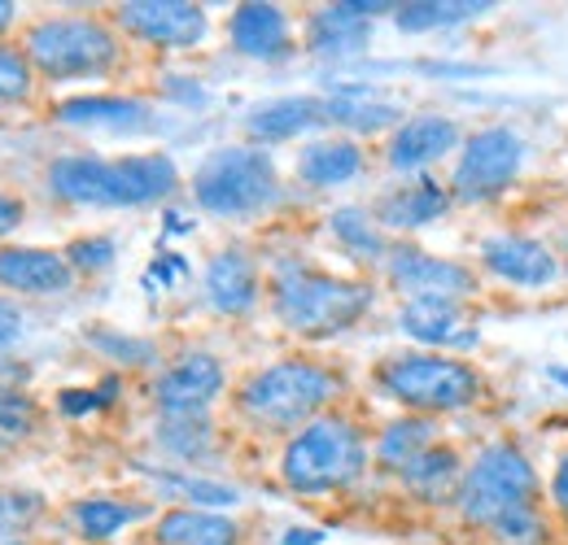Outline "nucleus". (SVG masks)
<instances>
[{"label": "nucleus", "mask_w": 568, "mask_h": 545, "mask_svg": "<svg viewBox=\"0 0 568 545\" xmlns=\"http://www.w3.org/2000/svg\"><path fill=\"white\" fill-rule=\"evenodd\" d=\"M450 148H459V127L455 119L442 114H420L412 123H403L389 140V166L394 171H425L428 162L446 157Z\"/></svg>", "instance_id": "19"}, {"label": "nucleus", "mask_w": 568, "mask_h": 545, "mask_svg": "<svg viewBox=\"0 0 568 545\" xmlns=\"http://www.w3.org/2000/svg\"><path fill=\"white\" fill-rule=\"evenodd\" d=\"M67 263L83 275L105 271L114 263V240L110 236H83V240H74L71 249H67Z\"/></svg>", "instance_id": "36"}, {"label": "nucleus", "mask_w": 568, "mask_h": 545, "mask_svg": "<svg viewBox=\"0 0 568 545\" xmlns=\"http://www.w3.org/2000/svg\"><path fill=\"white\" fill-rule=\"evenodd\" d=\"M158 445L166 454H175L180 463H197L214 450V428L202 414H189V419H166L158 428Z\"/></svg>", "instance_id": "32"}, {"label": "nucleus", "mask_w": 568, "mask_h": 545, "mask_svg": "<svg viewBox=\"0 0 568 545\" xmlns=\"http://www.w3.org/2000/svg\"><path fill=\"white\" fill-rule=\"evenodd\" d=\"M376 384L412 410H464L481 398V376L459 362V358H442V353H398L389 362H381Z\"/></svg>", "instance_id": "8"}, {"label": "nucleus", "mask_w": 568, "mask_h": 545, "mask_svg": "<svg viewBox=\"0 0 568 545\" xmlns=\"http://www.w3.org/2000/svg\"><path fill=\"white\" fill-rule=\"evenodd\" d=\"M13 9H18V4H13V0H0V31H4V27H9V22H13Z\"/></svg>", "instance_id": "44"}, {"label": "nucleus", "mask_w": 568, "mask_h": 545, "mask_svg": "<svg viewBox=\"0 0 568 545\" xmlns=\"http://www.w3.org/2000/svg\"><path fill=\"white\" fill-rule=\"evenodd\" d=\"M40 432V402L22 389L0 384V454L27 445Z\"/></svg>", "instance_id": "30"}, {"label": "nucleus", "mask_w": 568, "mask_h": 545, "mask_svg": "<svg viewBox=\"0 0 568 545\" xmlns=\"http://www.w3.org/2000/svg\"><path fill=\"white\" fill-rule=\"evenodd\" d=\"M398 328L420 345H450V349L477 345V323L464 315L459 301H407Z\"/></svg>", "instance_id": "18"}, {"label": "nucleus", "mask_w": 568, "mask_h": 545, "mask_svg": "<svg viewBox=\"0 0 568 545\" xmlns=\"http://www.w3.org/2000/svg\"><path fill=\"white\" fill-rule=\"evenodd\" d=\"M88 341L97 345L101 353H110L119 362H132V367L153 362V345L149 341H132V337H119V332H88Z\"/></svg>", "instance_id": "37"}, {"label": "nucleus", "mask_w": 568, "mask_h": 545, "mask_svg": "<svg viewBox=\"0 0 568 545\" xmlns=\"http://www.w3.org/2000/svg\"><path fill=\"white\" fill-rule=\"evenodd\" d=\"M31 83H36L31 58L22 49H13V44H0V105L27 101L31 96Z\"/></svg>", "instance_id": "34"}, {"label": "nucleus", "mask_w": 568, "mask_h": 545, "mask_svg": "<svg viewBox=\"0 0 568 545\" xmlns=\"http://www.w3.org/2000/svg\"><path fill=\"white\" fill-rule=\"evenodd\" d=\"M363 472H367V441L342 414L311 419L297 436H288L281 454L284 484L293 493H306V497L351 489Z\"/></svg>", "instance_id": "4"}, {"label": "nucleus", "mask_w": 568, "mask_h": 545, "mask_svg": "<svg viewBox=\"0 0 568 545\" xmlns=\"http://www.w3.org/2000/svg\"><path fill=\"white\" fill-rule=\"evenodd\" d=\"M328 227H333V236L346 245V254H355L358 263H381V258L389 254V249H385V232H381V223H376L367 209H358V205L333 209Z\"/></svg>", "instance_id": "28"}, {"label": "nucleus", "mask_w": 568, "mask_h": 545, "mask_svg": "<svg viewBox=\"0 0 568 545\" xmlns=\"http://www.w3.org/2000/svg\"><path fill=\"white\" fill-rule=\"evenodd\" d=\"M71 515H74V528L88 542H110L128 524L144 520V506H136V502H114V497H83V502H74Z\"/></svg>", "instance_id": "27"}, {"label": "nucleus", "mask_w": 568, "mask_h": 545, "mask_svg": "<svg viewBox=\"0 0 568 545\" xmlns=\"http://www.w3.org/2000/svg\"><path fill=\"white\" fill-rule=\"evenodd\" d=\"M490 0H412L394 9V22L403 31H437V27H459L481 13H490Z\"/></svg>", "instance_id": "26"}, {"label": "nucleus", "mask_w": 568, "mask_h": 545, "mask_svg": "<svg viewBox=\"0 0 568 545\" xmlns=\"http://www.w3.org/2000/svg\"><path fill=\"white\" fill-rule=\"evenodd\" d=\"M18 337H22V310L9 297H0V349H9Z\"/></svg>", "instance_id": "39"}, {"label": "nucleus", "mask_w": 568, "mask_h": 545, "mask_svg": "<svg viewBox=\"0 0 568 545\" xmlns=\"http://www.w3.org/2000/svg\"><path fill=\"white\" fill-rule=\"evenodd\" d=\"M520 162H525L520 132H511V127L477 132L459 153V166H455V179H450L455 197L459 202H490L520 175Z\"/></svg>", "instance_id": "9"}, {"label": "nucleus", "mask_w": 568, "mask_h": 545, "mask_svg": "<svg viewBox=\"0 0 568 545\" xmlns=\"http://www.w3.org/2000/svg\"><path fill=\"white\" fill-rule=\"evenodd\" d=\"M446 209H450V193H446L437 179L425 175V179H416V184H403V188L385 193L381 205H376V223L407 232V227H428V223H437Z\"/></svg>", "instance_id": "21"}, {"label": "nucleus", "mask_w": 568, "mask_h": 545, "mask_svg": "<svg viewBox=\"0 0 568 545\" xmlns=\"http://www.w3.org/2000/svg\"><path fill=\"white\" fill-rule=\"evenodd\" d=\"M74 284V267L67 254L36 249V245H4L0 249V288L27 297H58Z\"/></svg>", "instance_id": "14"}, {"label": "nucleus", "mask_w": 568, "mask_h": 545, "mask_svg": "<svg viewBox=\"0 0 568 545\" xmlns=\"http://www.w3.org/2000/svg\"><path fill=\"white\" fill-rule=\"evenodd\" d=\"M193 197L219 218H250L281 197V179H276L267 148L232 144V148H214L197 166Z\"/></svg>", "instance_id": "6"}, {"label": "nucleus", "mask_w": 568, "mask_h": 545, "mask_svg": "<svg viewBox=\"0 0 568 545\" xmlns=\"http://www.w3.org/2000/svg\"><path fill=\"white\" fill-rule=\"evenodd\" d=\"M119 27L158 49H197L206 40V9L189 0H128Z\"/></svg>", "instance_id": "11"}, {"label": "nucleus", "mask_w": 568, "mask_h": 545, "mask_svg": "<svg viewBox=\"0 0 568 545\" xmlns=\"http://www.w3.org/2000/svg\"><path fill=\"white\" fill-rule=\"evenodd\" d=\"M119 389H123V380H105L97 393L92 389H67L62 398H58V407L67 410V414H92V410H101V407H110L114 398H119Z\"/></svg>", "instance_id": "38"}, {"label": "nucleus", "mask_w": 568, "mask_h": 545, "mask_svg": "<svg viewBox=\"0 0 568 545\" xmlns=\"http://www.w3.org/2000/svg\"><path fill=\"white\" fill-rule=\"evenodd\" d=\"M481 263L507 279V284H520V288H547L556 279V254L534 240V236H490L481 245Z\"/></svg>", "instance_id": "15"}, {"label": "nucleus", "mask_w": 568, "mask_h": 545, "mask_svg": "<svg viewBox=\"0 0 568 545\" xmlns=\"http://www.w3.org/2000/svg\"><path fill=\"white\" fill-rule=\"evenodd\" d=\"M272 310L288 332L333 337L372 310V288L358 279H337L306 267H284L272 284Z\"/></svg>", "instance_id": "5"}, {"label": "nucleus", "mask_w": 568, "mask_h": 545, "mask_svg": "<svg viewBox=\"0 0 568 545\" xmlns=\"http://www.w3.org/2000/svg\"><path fill=\"white\" fill-rule=\"evenodd\" d=\"M22 214H27V205L18 202V197H9V193H0V240L22 223Z\"/></svg>", "instance_id": "40"}, {"label": "nucleus", "mask_w": 568, "mask_h": 545, "mask_svg": "<svg viewBox=\"0 0 568 545\" xmlns=\"http://www.w3.org/2000/svg\"><path fill=\"white\" fill-rule=\"evenodd\" d=\"M22 53L36 74L58 83L67 79H97L119 66V35L97 18H40L22 35Z\"/></svg>", "instance_id": "7"}, {"label": "nucleus", "mask_w": 568, "mask_h": 545, "mask_svg": "<svg viewBox=\"0 0 568 545\" xmlns=\"http://www.w3.org/2000/svg\"><path fill=\"white\" fill-rule=\"evenodd\" d=\"M459 515L477 528H490L503 545H538L542 520H538V476L529 459L498 441L477 454V463L459 480Z\"/></svg>", "instance_id": "1"}, {"label": "nucleus", "mask_w": 568, "mask_h": 545, "mask_svg": "<svg viewBox=\"0 0 568 545\" xmlns=\"http://www.w3.org/2000/svg\"><path fill=\"white\" fill-rule=\"evenodd\" d=\"M136 472H144L158 489H166V493H175V497H189L197 511H211V506H236V502H241V493H236L232 484H219V480L180 476V472H153V467H144V463H136Z\"/></svg>", "instance_id": "31"}, {"label": "nucleus", "mask_w": 568, "mask_h": 545, "mask_svg": "<svg viewBox=\"0 0 568 545\" xmlns=\"http://www.w3.org/2000/svg\"><path fill=\"white\" fill-rule=\"evenodd\" d=\"M547 376H551V380H556V384H565V389H568V367H551V371H547Z\"/></svg>", "instance_id": "45"}, {"label": "nucleus", "mask_w": 568, "mask_h": 545, "mask_svg": "<svg viewBox=\"0 0 568 545\" xmlns=\"http://www.w3.org/2000/svg\"><path fill=\"white\" fill-rule=\"evenodd\" d=\"M324 542V533H315V528H293V533H284V545H320Z\"/></svg>", "instance_id": "43"}, {"label": "nucleus", "mask_w": 568, "mask_h": 545, "mask_svg": "<svg viewBox=\"0 0 568 545\" xmlns=\"http://www.w3.org/2000/svg\"><path fill=\"white\" fill-rule=\"evenodd\" d=\"M44 515V497L31 489H0V542H18Z\"/></svg>", "instance_id": "33"}, {"label": "nucleus", "mask_w": 568, "mask_h": 545, "mask_svg": "<svg viewBox=\"0 0 568 545\" xmlns=\"http://www.w3.org/2000/svg\"><path fill=\"white\" fill-rule=\"evenodd\" d=\"M398 9V4H381V0H342V4H324L311 13L306 22V44L324 58H342V53H358L367 44L372 18Z\"/></svg>", "instance_id": "13"}, {"label": "nucleus", "mask_w": 568, "mask_h": 545, "mask_svg": "<svg viewBox=\"0 0 568 545\" xmlns=\"http://www.w3.org/2000/svg\"><path fill=\"white\" fill-rule=\"evenodd\" d=\"M175 275H189V263H184V258H175V254H162V258L153 263V271H149V284H153V279L171 284Z\"/></svg>", "instance_id": "41"}, {"label": "nucleus", "mask_w": 568, "mask_h": 545, "mask_svg": "<svg viewBox=\"0 0 568 545\" xmlns=\"http://www.w3.org/2000/svg\"><path fill=\"white\" fill-rule=\"evenodd\" d=\"M403 484L425 497V502H442L450 493H459V480H464V467H459V454L450 445H428L420 459H412L403 472Z\"/></svg>", "instance_id": "25"}, {"label": "nucleus", "mask_w": 568, "mask_h": 545, "mask_svg": "<svg viewBox=\"0 0 568 545\" xmlns=\"http://www.w3.org/2000/svg\"><path fill=\"white\" fill-rule=\"evenodd\" d=\"M337 393H342V380L328 367L306 362V358H284V362L254 371L241 384L236 407L250 423H258L267 432H288V428L320 419V410Z\"/></svg>", "instance_id": "3"}, {"label": "nucleus", "mask_w": 568, "mask_h": 545, "mask_svg": "<svg viewBox=\"0 0 568 545\" xmlns=\"http://www.w3.org/2000/svg\"><path fill=\"white\" fill-rule=\"evenodd\" d=\"M428 445H433V423L428 419H398L381 432L376 441V463L389 467V472H403L412 459H420Z\"/></svg>", "instance_id": "29"}, {"label": "nucleus", "mask_w": 568, "mask_h": 545, "mask_svg": "<svg viewBox=\"0 0 568 545\" xmlns=\"http://www.w3.org/2000/svg\"><path fill=\"white\" fill-rule=\"evenodd\" d=\"M320 123H328V101H315V96H281V101L258 105L245 127H250L254 140L276 144V140L302 136V132H311V127H320Z\"/></svg>", "instance_id": "22"}, {"label": "nucleus", "mask_w": 568, "mask_h": 545, "mask_svg": "<svg viewBox=\"0 0 568 545\" xmlns=\"http://www.w3.org/2000/svg\"><path fill=\"white\" fill-rule=\"evenodd\" d=\"M551 497H556V506L568 515V459L556 467V480H551Z\"/></svg>", "instance_id": "42"}, {"label": "nucleus", "mask_w": 568, "mask_h": 545, "mask_svg": "<svg viewBox=\"0 0 568 545\" xmlns=\"http://www.w3.org/2000/svg\"><path fill=\"white\" fill-rule=\"evenodd\" d=\"M328 123L358 127V132H381L389 123H398L394 105H372V101H328Z\"/></svg>", "instance_id": "35"}, {"label": "nucleus", "mask_w": 568, "mask_h": 545, "mask_svg": "<svg viewBox=\"0 0 568 545\" xmlns=\"http://www.w3.org/2000/svg\"><path fill=\"white\" fill-rule=\"evenodd\" d=\"M363 175V148L355 140H315L297 153V179L311 188H337Z\"/></svg>", "instance_id": "24"}, {"label": "nucleus", "mask_w": 568, "mask_h": 545, "mask_svg": "<svg viewBox=\"0 0 568 545\" xmlns=\"http://www.w3.org/2000/svg\"><path fill=\"white\" fill-rule=\"evenodd\" d=\"M58 123L67 127H105V132H144L153 123L149 105L132 96H74L58 105Z\"/></svg>", "instance_id": "20"}, {"label": "nucleus", "mask_w": 568, "mask_h": 545, "mask_svg": "<svg viewBox=\"0 0 568 545\" xmlns=\"http://www.w3.org/2000/svg\"><path fill=\"white\" fill-rule=\"evenodd\" d=\"M385 275L412 301H459L477 292V275L450 258H433L416 245H398L385 258Z\"/></svg>", "instance_id": "10"}, {"label": "nucleus", "mask_w": 568, "mask_h": 545, "mask_svg": "<svg viewBox=\"0 0 568 545\" xmlns=\"http://www.w3.org/2000/svg\"><path fill=\"white\" fill-rule=\"evenodd\" d=\"M258 267L250 254L241 249H223L214 254L211 267H206V301H211L219 315H250L258 306Z\"/></svg>", "instance_id": "17"}, {"label": "nucleus", "mask_w": 568, "mask_h": 545, "mask_svg": "<svg viewBox=\"0 0 568 545\" xmlns=\"http://www.w3.org/2000/svg\"><path fill=\"white\" fill-rule=\"evenodd\" d=\"M153 542L158 545H236L241 542V528L219 515V511H197V506H175L158 520L153 528Z\"/></svg>", "instance_id": "23"}, {"label": "nucleus", "mask_w": 568, "mask_h": 545, "mask_svg": "<svg viewBox=\"0 0 568 545\" xmlns=\"http://www.w3.org/2000/svg\"><path fill=\"white\" fill-rule=\"evenodd\" d=\"M227 376L223 362L214 353H184L175 367H166L153 384V402L166 419H189V414H206L214 398L223 393Z\"/></svg>", "instance_id": "12"}, {"label": "nucleus", "mask_w": 568, "mask_h": 545, "mask_svg": "<svg viewBox=\"0 0 568 545\" xmlns=\"http://www.w3.org/2000/svg\"><path fill=\"white\" fill-rule=\"evenodd\" d=\"M180 188V171L166 153H132V157H58L49 166V193L67 205H97V209H123V205L162 202Z\"/></svg>", "instance_id": "2"}, {"label": "nucleus", "mask_w": 568, "mask_h": 545, "mask_svg": "<svg viewBox=\"0 0 568 545\" xmlns=\"http://www.w3.org/2000/svg\"><path fill=\"white\" fill-rule=\"evenodd\" d=\"M4 545H27V542H4Z\"/></svg>", "instance_id": "46"}, {"label": "nucleus", "mask_w": 568, "mask_h": 545, "mask_svg": "<svg viewBox=\"0 0 568 545\" xmlns=\"http://www.w3.org/2000/svg\"><path fill=\"white\" fill-rule=\"evenodd\" d=\"M227 35H232V49L254 62H281L293 53V35L281 4H241L227 18Z\"/></svg>", "instance_id": "16"}]
</instances>
